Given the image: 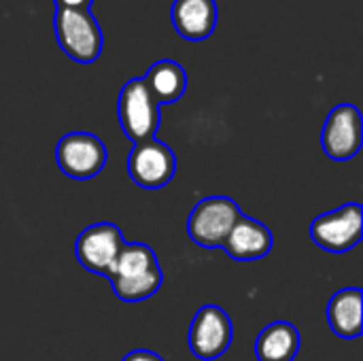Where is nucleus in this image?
Returning a JSON list of instances; mask_svg holds the SVG:
<instances>
[{"label": "nucleus", "instance_id": "9d476101", "mask_svg": "<svg viewBox=\"0 0 363 361\" xmlns=\"http://www.w3.org/2000/svg\"><path fill=\"white\" fill-rule=\"evenodd\" d=\"M363 143L362 113L355 104H338L325 119L321 145L330 160H353Z\"/></svg>", "mask_w": 363, "mask_h": 361}, {"label": "nucleus", "instance_id": "9b49d317", "mask_svg": "<svg viewBox=\"0 0 363 361\" xmlns=\"http://www.w3.org/2000/svg\"><path fill=\"white\" fill-rule=\"evenodd\" d=\"M221 249H225V253L236 262H255L270 253L272 232L257 219L240 215Z\"/></svg>", "mask_w": 363, "mask_h": 361}, {"label": "nucleus", "instance_id": "20e7f679", "mask_svg": "<svg viewBox=\"0 0 363 361\" xmlns=\"http://www.w3.org/2000/svg\"><path fill=\"white\" fill-rule=\"evenodd\" d=\"M240 215L242 213L238 204L228 196L202 198L189 213L187 234L196 245L204 249H219L223 247L230 230Z\"/></svg>", "mask_w": 363, "mask_h": 361}, {"label": "nucleus", "instance_id": "f03ea898", "mask_svg": "<svg viewBox=\"0 0 363 361\" xmlns=\"http://www.w3.org/2000/svg\"><path fill=\"white\" fill-rule=\"evenodd\" d=\"M53 28L62 51L79 62L91 64L102 53V30L89 9L55 6Z\"/></svg>", "mask_w": 363, "mask_h": 361}, {"label": "nucleus", "instance_id": "dca6fc26", "mask_svg": "<svg viewBox=\"0 0 363 361\" xmlns=\"http://www.w3.org/2000/svg\"><path fill=\"white\" fill-rule=\"evenodd\" d=\"M121 361H164L157 353H153V351H147V349H136V351H132V353H128L125 357Z\"/></svg>", "mask_w": 363, "mask_h": 361}, {"label": "nucleus", "instance_id": "f3484780", "mask_svg": "<svg viewBox=\"0 0 363 361\" xmlns=\"http://www.w3.org/2000/svg\"><path fill=\"white\" fill-rule=\"evenodd\" d=\"M94 0H55V6H66V9H89Z\"/></svg>", "mask_w": 363, "mask_h": 361}, {"label": "nucleus", "instance_id": "0eeeda50", "mask_svg": "<svg viewBox=\"0 0 363 361\" xmlns=\"http://www.w3.org/2000/svg\"><path fill=\"white\" fill-rule=\"evenodd\" d=\"M55 162L66 177L87 181L102 172L106 164V147L96 134L70 132L60 138L55 147Z\"/></svg>", "mask_w": 363, "mask_h": 361}, {"label": "nucleus", "instance_id": "f8f14e48", "mask_svg": "<svg viewBox=\"0 0 363 361\" xmlns=\"http://www.w3.org/2000/svg\"><path fill=\"white\" fill-rule=\"evenodd\" d=\"M170 19L183 38L204 40L217 26V4L215 0H174Z\"/></svg>", "mask_w": 363, "mask_h": 361}, {"label": "nucleus", "instance_id": "423d86ee", "mask_svg": "<svg viewBox=\"0 0 363 361\" xmlns=\"http://www.w3.org/2000/svg\"><path fill=\"white\" fill-rule=\"evenodd\" d=\"M123 245H125V240H123L121 230L115 223L100 221V223L85 228L79 234L74 251H77L79 264L85 270L108 279L113 274V268L117 264V257H119Z\"/></svg>", "mask_w": 363, "mask_h": 361}, {"label": "nucleus", "instance_id": "6e6552de", "mask_svg": "<svg viewBox=\"0 0 363 361\" xmlns=\"http://www.w3.org/2000/svg\"><path fill=\"white\" fill-rule=\"evenodd\" d=\"M232 336L234 328L228 313L217 304H206L196 313L189 326L187 345L198 360L213 361L219 360L230 349Z\"/></svg>", "mask_w": 363, "mask_h": 361}, {"label": "nucleus", "instance_id": "4468645a", "mask_svg": "<svg viewBox=\"0 0 363 361\" xmlns=\"http://www.w3.org/2000/svg\"><path fill=\"white\" fill-rule=\"evenodd\" d=\"M300 332L289 321L266 326L255 340V357L259 361H294L300 351Z\"/></svg>", "mask_w": 363, "mask_h": 361}, {"label": "nucleus", "instance_id": "39448f33", "mask_svg": "<svg viewBox=\"0 0 363 361\" xmlns=\"http://www.w3.org/2000/svg\"><path fill=\"white\" fill-rule=\"evenodd\" d=\"M363 211L359 202L342 204L336 211L319 215L311 223V238L330 253H347L362 243Z\"/></svg>", "mask_w": 363, "mask_h": 361}, {"label": "nucleus", "instance_id": "7ed1b4c3", "mask_svg": "<svg viewBox=\"0 0 363 361\" xmlns=\"http://www.w3.org/2000/svg\"><path fill=\"white\" fill-rule=\"evenodd\" d=\"M117 113L123 134L134 145L155 138L162 123V113H160V104L151 96L143 77L130 79L121 87Z\"/></svg>", "mask_w": 363, "mask_h": 361}, {"label": "nucleus", "instance_id": "1a4fd4ad", "mask_svg": "<svg viewBox=\"0 0 363 361\" xmlns=\"http://www.w3.org/2000/svg\"><path fill=\"white\" fill-rule=\"evenodd\" d=\"M130 179L143 189H162L166 187L177 172V155L174 151L157 140L136 143L128 157Z\"/></svg>", "mask_w": 363, "mask_h": 361}, {"label": "nucleus", "instance_id": "f257e3e1", "mask_svg": "<svg viewBox=\"0 0 363 361\" xmlns=\"http://www.w3.org/2000/svg\"><path fill=\"white\" fill-rule=\"evenodd\" d=\"M108 281L119 300L143 302L160 291L164 272L155 251L149 245L125 243Z\"/></svg>", "mask_w": 363, "mask_h": 361}, {"label": "nucleus", "instance_id": "ddd939ff", "mask_svg": "<svg viewBox=\"0 0 363 361\" xmlns=\"http://www.w3.org/2000/svg\"><path fill=\"white\" fill-rule=\"evenodd\" d=\"M328 321L336 336L357 338L362 334V289L347 287L336 291L328 304Z\"/></svg>", "mask_w": 363, "mask_h": 361}, {"label": "nucleus", "instance_id": "2eb2a0df", "mask_svg": "<svg viewBox=\"0 0 363 361\" xmlns=\"http://www.w3.org/2000/svg\"><path fill=\"white\" fill-rule=\"evenodd\" d=\"M143 81L160 106L177 102L185 94V87H187V74H185L183 66L174 60L155 62L147 70Z\"/></svg>", "mask_w": 363, "mask_h": 361}]
</instances>
